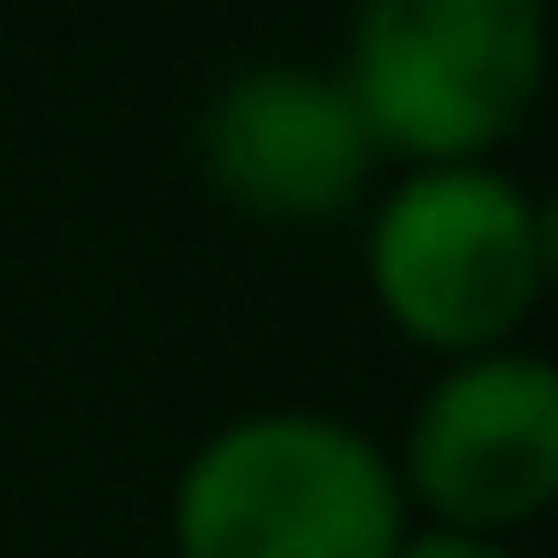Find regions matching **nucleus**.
I'll list each match as a JSON object with an SVG mask.
<instances>
[{"label":"nucleus","mask_w":558,"mask_h":558,"mask_svg":"<svg viewBox=\"0 0 558 558\" xmlns=\"http://www.w3.org/2000/svg\"><path fill=\"white\" fill-rule=\"evenodd\" d=\"M558 235L506 157L392 166L357 209V279L375 323L427 366L523 349L549 296Z\"/></svg>","instance_id":"obj_1"},{"label":"nucleus","mask_w":558,"mask_h":558,"mask_svg":"<svg viewBox=\"0 0 558 558\" xmlns=\"http://www.w3.org/2000/svg\"><path fill=\"white\" fill-rule=\"evenodd\" d=\"M410 506L384 436L314 401L218 418L166 480L174 558H392Z\"/></svg>","instance_id":"obj_2"},{"label":"nucleus","mask_w":558,"mask_h":558,"mask_svg":"<svg viewBox=\"0 0 558 558\" xmlns=\"http://www.w3.org/2000/svg\"><path fill=\"white\" fill-rule=\"evenodd\" d=\"M331 78L384 166L506 157L549 87V0H349Z\"/></svg>","instance_id":"obj_3"},{"label":"nucleus","mask_w":558,"mask_h":558,"mask_svg":"<svg viewBox=\"0 0 558 558\" xmlns=\"http://www.w3.org/2000/svg\"><path fill=\"white\" fill-rule=\"evenodd\" d=\"M384 453H392L410 523L523 541L558 506V366L532 340L427 366Z\"/></svg>","instance_id":"obj_4"},{"label":"nucleus","mask_w":558,"mask_h":558,"mask_svg":"<svg viewBox=\"0 0 558 558\" xmlns=\"http://www.w3.org/2000/svg\"><path fill=\"white\" fill-rule=\"evenodd\" d=\"M192 166L244 227H340L384 183V157L331 61H235L192 113Z\"/></svg>","instance_id":"obj_5"},{"label":"nucleus","mask_w":558,"mask_h":558,"mask_svg":"<svg viewBox=\"0 0 558 558\" xmlns=\"http://www.w3.org/2000/svg\"><path fill=\"white\" fill-rule=\"evenodd\" d=\"M392 558H523L514 541H480V532H445V523H410L392 541Z\"/></svg>","instance_id":"obj_6"}]
</instances>
